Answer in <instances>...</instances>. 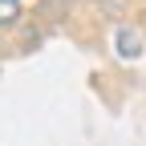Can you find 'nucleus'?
<instances>
[{
    "mask_svg": "<svg viewBox=\"0 0 146 146\" xmlns=\"http://www.w3.org/2000/svg\"><path fill=\"white\" fill-rule=\"evenodd\" d=\"M114 49H118L122 61H138V57H142V36H138L134 29H118V33H114Z\"/></svg>",
    "mask_w": 146,
    "mask_h": 146,
    "instance_id": "obj_1",
    "label": "nucleus"
},
{
    "mask_svg": "<svg viewBox=\"0 0 146 146\" xmlns=\"http://www.w3.org/2000/svg\"><path fill=\"white\" fill-rule=\"evenodd\" d=\"M16 16H21V4L16 0H0V29H8Z\"/></svg>",
    "mask_w": 146,
    "mask_h": 146,
    "instance_id": "obj_2",
    "label": "nucleus"
}]
</instances>
